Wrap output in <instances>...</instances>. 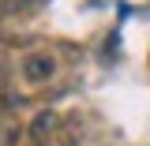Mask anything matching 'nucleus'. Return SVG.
Returning a JSON list of instances; mask_svg holds the SVG:
<instances>
[{
    "instance_id": "obj_2",
    "label": "nucleus",
    "mask_w": 150,
    "mask_h": 146,
    "mask_svg": "<svg viewBox=\"0 0 150 146\" xmlns=\"http://www.w3.org/2000/svg\"><path fill=\"white\" fill-rule=\"evenodd\" d=\"M19 135H23V124H19L15 112H8V116H0V146H15Z\"/></svg>"
},
{
    "instance_id": "obj_1",
    "label": "nucleus",
    "mask_w": 150,
    "mask_h": 146,
    "mask_svg": "<svg viewBox=\"0 0 150 146\" xmlns=\"http://www.w3.org/2000/svg\"><path fill=\"white\" fill-rule=\"evenodd\" d=\"M56 75V60L49 53H26L23 56V79H26V83H49V79H53Z\"/></svg>"
},
{
    "instance_id": "obj_4",
    "label": "nucleus",
    "mask_w": 150,
    "mask_h": 146,
    "mask_svg": "<svg viewBox=\"0 0 150 146\" xmlns=\"http://www.w3.org/2000/svg\"><path fill=\"white\" fill-rule=\"evenodd\" d=\"M11 105V90H8V79H4V68H0V109Z\"/></svg>"
},
{
    "instance_id": "obj_3",
    "label": "nucleus",
    "mask_w": 150,
    "mask_h": 146,
    "mask_svg": "<svg viewBox=\"0 0 150 146\" xmlns=\"http://www.w3.org/2000/svg\"><path fill=\"white\" fill-rule=\"evenodd\" d=\"M53 131H56V112H49V109H45V112H38V116H34V124H30V135L45 142Z\"/></svg>"
},
{
    "instance_id": "obj_6",
    "label": "nucleus",
    "mask_w": 150,
    "mask_h": 146,
    "mask_svg": "<svg viewBox=\"0 0 150 146\" xmlns=\"http://www.w3.org/2000/svg\"><path fill=\"white\" fill-rule=\"evenodd\" d=\"M0 15H4V4H0Z\"/></svg>"
},
{
    "instance_id": "obj_5",
    "label": "nucleus",
    "mask_w": 150,
    "mask_h": 146,
    "mask_svg": "<svg viewBox=\"0 0 150 146\" xmlns=\"http://www.w3.org/2000/svg\"><path fill=\"white\" fill-rule=\"evenodd\" d=\"M4 4H8V8H30L34 0H4Z\"/></svg>"
}]
</instances>
